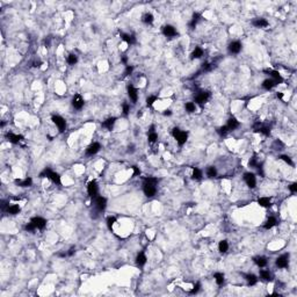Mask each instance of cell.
I'll use <instances>...</instances> for the list:
<instances>
[{
  "label": "cell",
  "mask_w": 297,
  "mask_h": 297,
  "mask_svg": "<svg viewBox=\"0 0 297 297\" xmlns=\"http://www.w3.org/2000/svg\"><path fill=\"white\" fill-rule=\"evenodd\" d=\"M7 213L11 214V215H16L20 213V207L16 205V204H12V205H8V209H7Z\"/></svg>",
  "instance_id": "4dcf8cb0"
},
{
  "label": "cell",
  "mask_w": 297,
  "mask_h": 297,
  "mask_svg": "<svg viewBox=\"0 0 297 297\" xmlns=\"http://www.w3.org/2000/svg\"><path fill=\"white\" fill-rule=\"evenodd\" d=\"M15 183L19 186V187H30L33 185V179L31 178H26L25 180H19L16 179L15 180Z\"/></svg>",
  "instance_id": "d6986e66"
},
{
  "label": "cell",
  "mask_w": 297,
  "mask_h": 297,
  "mask_svg": "<svg viewBox=\"0 0 297 297\" xmlns=\"http://www.w3.org/2000/svg\"><path fill=\"white\" fill-rule=\"evenodd\" d=\"M256 131L257 132H260V134H262V135L265 136H269L270 135V130L269 128H267V127H258L257 129H256Z\"/></svg>",
  "instance_id": "d590c367"
},
{
  "label": "cell",
  "mask_w": 297,
  "mask_h": 297,
  "mask_svg": "<svg viewBox=\"0 0 297 297\" xmlns=\"http://www.w3.org/2000/svg\"><path fill=\"white\" fill-rule=\"evenodd\" d=\"M87 193H88V195H90L92 199L95 197V196H98L99 187H98V185H96L95 181H91V182L88 183V186H87Z\"/></svg>",
  "instance_id": "7c38bea8"
},
{
  "label": "cell",
  "mask_w": 297,
  "mask_h": 297,
  "mask_svg": "<svg viewBox=\"0 0 297 297\" xmlns=\"http://www.w3.org/2000/svg\"><path fill=\"white\" fill-rule=\"evenodd\" d=\"M185 108H186V110H187L188 113H193V111H195L196 106H195L194 102H187V103L185 105Z\"/></svg>",
  "instance_id": "ab89813d"
},
{
  "label": "cell",
  "mask_w": 297,
  "mask_h": 297,
  "mask_svg": "<svg viewBox=\"0 0 297 297\" xmlns=\"http://www.w3.org/2000/svg\"><path fill=\"white\" fill-rule=\"evenodd\" d=\"M200 19H201V15L199 13L193 14V17H191V20H190V22H189V28H190V29H195V27H196V25H197V22H199Z\"/></svg>",
  "instance_id": "603a6c76"
},
{
  "label": "cell",
  "mask_w": 297,
  "mask_h": 297,
  "mask_svg": "<svg viewBox=\"0 0 297 297\" xmlns=\"http://www.w3.org/2000/svg\"><path fill=\"white\" fill-rule=\"evenodd\" d=\"M77 62H78V58H77V56H76V55H73V54L68 55V63L70 64V65H74Z\"/></svg>",
  "instance_id": "60d3db41"
},
{
  "label": "cell",
  "mask_w": 297,
  "mask_h": 297,
  "mask_svg": "<svg viewBox=\"0 0 297 297\" xmlns=\"http://www.w3.org/2000/svg\"><path fill=\"white\" fill-rule=\"evenodd\" d=\"M25 229L27 230V231H29V232H33L34 230L37 229V228L35 226V224H34V223H31V222H30V223H28L27 225H26V228H25Z\"/></svg>",
  "instance_id": "f907efd6"
},
{
  "label": "cell",
  "mask_w": 297,
  "mask_h": 297,
  "mask_svg": "<svg viewBox=\"0 0 297 297\" xmlns=\"http://www.w3.org/2000/svg\"><path fill=\"white\" fill-rule=\"evenodd\" d=\"M244 181L246 182V185L250 187V188H254L256 185H257V179H256V175L253 173H245L244 174Z\"/></svg>",
  "instance_id": "ba28073f"
},
{
  "label": "cell",
  "mask_w": 297,
  "mask_h": 297,
  "mask_svg": "<svg viewBox=\"0 0 297 297\" xmlns=\"http://www.w3.org/2000/svg\"><path fill=\"white\" fill-rule=\"evenodd\" d=\"M128 95L130 98V100L132 101V103H136L137 102V99H138V94H137V90L132 85L128 86Z\"/></svg>",
  "instance_id": "e0dca14e"
},
{
  "label": "cell",
  "mask_w": 297,
  "mask_h": 297,
  "mask_svg": "<svg viewBox=\"0 0 297 297\" xmlns=\"http://www.w3.org/2000/svg\"><path fill=\"white\" fill-rule=\"evenodd\" d=\"M74 252H76V248H74V247H71L68 252V257H72V256L74 254Z\"/></svg>",
  "instance_id": "11a10c76"
},
{
  "label": "cell",
  "mask_w": 297,
  "mask_h": 297,
  "mask_svg": "<svg viewBox=\"0 0 297 297\" xmlns=\"http://www.w3.org/2000/svg\"><path fill=\"white\" fill-rule=\"evenodd\" d=\"M153 15L150 13H145L143 16H142V21L144 22V23H146V25H150V23H152L153 22Z\"/></svg>",
  "instance_id": "836d02e7"
},
{
  "label": "cell",
  "mask_w": 297,
  "mask_h": 297,
  "mask_svg": "<svg viewBox=\"0 0 297 297\" xmlns=\"http://www.w3.org/2000/svg\"><path fill=\"white\" fill-rule=\"evenodd\" d=\"M136 264L138 265V266H144L145 264H146V257H145V254L143 253V252H140V253H138V256L136 258Z\"/></svg>",
  "instance_id": "d4e9b609"
},
{
  "label": "cell",
  "mask_w": 297,
  "mask_h": 297,
  "mask_svg": "<svg viewBox=\"0 0 297 297\" xmlns=\"http://www.w3.org/2000/svg\"><path fill=\"white\" fill-rule=\"evenodd\" d=\"M132 71H134V68H132V66H130V65H127V68H125V71H124V77H128V76H130V74L132 73Z\"/></svg>",
  "instance_id": "681fc988"
},
{
  "label": "cell",
  "mask_w": 297,
  "mask_h": 297,
  "mask_svg": "<svg viewBox=\"0 0 297 297\" xmlns=\"http://www.w3.org/2000/svg\"><path fill=\"white\" fill-rule=\"evenodd\" d=\"M245 280L247 281V284H248V285H254V284H257V282H258V277L254 275V274H246V275H245Z\"/></svg>",
  "instance_id": "cb8c5ba5"
},
{
  "label": "cell",
  "mask_w": 297,
  "mask_h": 297,
  "mask_svg": "<svg viewBox=\"0 0 297 297\" xmlns=\"http://www.w3.org/2000/svg\"><path fill=\"white\" fill-rule=\"evenodd\" d=\"M211 70H213V64H209V63H203L202 64V71L208 72V71H211Z\"/></svg>",
  "instance_id": "7dc6e473"
},
{
  "label": "cell",
  "mask_w": 297,
  "mask_h": 297,
  "mask_svg": "<svg viewBox=\"0 0 297 297\" xmlns=\"http://www.w3.org/2000/svg\"><path fill=\"white\" fill-rule=\"evenodd\" d=\"M228 132H229V129H228L226 125H223V127H221V128L217 129V134L219 136H225Z\"/></svg>",
  "instance_id": "f35d334b"
},
{
  "label": "cell",
  "mask_w": 297,
  "mask_h": 297,
  "mask_svg": "<svg viewBox=\"0 0 297 297\" xmlns=\"http://www.w3.org/2000/svg\"><path fill=\"white\" fill-rule=\"evenodd\" d=\"M120 36H121V39L125 43H128L129 45H132V44H135L136 43V37L134 35H129V34H124V33H121L120 34Z\"/></svg>",
  "instance_id": "ac0fdd59"
},
{
  "label": "cell",
  "mask_w": 297,
  "mask_h": 297,
  "mask_svg": "<svg viewBox=\"0 0 297 297\" xmlns=\"http://www.w3.org/2000/svg\"><path fill=\"white\" fill-rule=\"evenodd\" d=\"M210 92L209 91H202V92H199L197 95L195 96V102L196 103H199V105H203V103H205L208 100H209V98H210Z\"/></svg>",
  "instance_id": "8992f818"
},
{
  "label": "cell",
  "mask_w": 297,
  "mask_h": 297,
  "mask_svg": "<svg viewBox=\"0 0 297 297\" xmlns=\"http://www.w3.org/2000/svg\"><path fill=\"white\" fill-rule=\"evenodd\" d=\"M288 262H289V253L282 254L281 257L276 259V266L279 268H287L288 267Z\"/></svg>",
  "instance_id": "9c48e42d"
},
{
  "label": "cell",
  "mask_w": 297,
  "mask_h": 297,
  "mask_svg": "<svg viewBox=\"0 0 297 297\" xmlns=\"http://www.w3.org/2000/svg\"><path fill=\"white\" fill-rule=\"evenodd\" d=\"M258 203L261 205V207H269L270 205V199L269 197H260L258 200Z\"/></svg>",
  "instance_id": "8d00e7d4"
},
{
  "label": "cell",
  "mask_w": 297,
  "mask_h": 297,
  "mask_svg": "<svg viewBox=\"0 0 297 297\" xmlns=\"http://www.w3.org/2000/svg\"><path fill=\"white\" fill-rule=\"evenodd\" d=\"M84 103H85V101H84V99L81 98L80 94H74V96L72 98V106L74 107V109H81L84 107Z\"/></svg>",
  "instance_id": "8fae6325"
},
{
  "label": "cell",
  "mask_w": 297,
  "mask_h": 297,
  "mask_svg": "<svg viewBox=\"0 0 297 297\" xmlns=\"http://www.w3.org/2000/svg\"><path fill=\"white\" fill-rule=\"evenodd\" d=\"M200 289H201V283H200V282H197V283L194 285V288L189 291V294H196V293H199V291H200Z\"/></svg>",
  "instance_id": "bcb514c9"
},
{
  "label": "cell",
  "mask_w": 297,
  "mask_h": 297,
  "mask_svg": "<svg viewBox=\"0 0 297 297\" xmlns=\"http://www.w3.org/2000/svg\"><path fill=\"white\" fill-rule=\"evenodd\" d=\"M40 178H49L52 182L57 183V185H60V176L58 173H56L54 171H51L49 167L44 168L42 172L40 173Z\"/></svg>",
  "instance_id": "7a4b0ae2"
},
{
  "label": "cell",
  "mask_w": 297,
  "mask_h": 297,
  "mask_svg": "<svg viewBox=\"0 0 297 297\" xmlns=\"http://www.w3.org/2000/svg\"><path fill=\"white\" fill-rule=\"evenodd\" d=\"M275 86H276V84L272 80V79H266V80H264V82H262V87H264L265 90H267V91L272 90V88L275 87Z\"/></svg>",
  "instance_id": "f1b7e54d"
},
{
  "label": "cell",
  "mask_w": 297,
  "mask_h": 297,
  "mask_svg": "<svg viewBox=\"0 0 297 297\" xmlns=\"http://www.w3.org/2000/svg\"><path fill=\"white\" fill-rule=\"evenodd\" d=\"M162 33H164V35L167 36V37H174L176 34H178L175 28L173 27V26H170V25L162 27Z\"/></svg>",
  "instance_id": "5bb4252c"
},
{
  "label": "cell",
  "mask_w": 297,
  "mask_h": 297,
  "mask_svg": "<svg viewBox=\"0 0 297 297\" xmlns=\"http://www.w3.org/2000/svg\"><path fill=\"white\" fill-rule=\"evenodd\" d=\"M30 222L34 223L35 226L40 230H43L45 228V225H47V221H45L43 217H33V218L30 219Z\"/></svg>",
  "instance_id": "4fadbf2b"
},
{
  "label": "cell",
  "mask_w": 297,
  "mask_h": 297,
  "mask_svg": "<svg viewBox=\"0 0 297 297\" xmlns=\"http://www.w3.org/2000/svg\"><path fill=\"white\" fill-rule=\"evenodd\" d=\"M157 100V96H154V95H151V96H148V99H146V106L148 107H151L152 105H153V102Z\"/></svg>",
  "instance_id": "ee69618b"
},
{
  "label": "cell",
  "mask_w": 297,
  "mask_h": 297,
  "mask_svg": "<svg viewBox=\"0 0 297 297\" xmlns=\"http://www.w3.org/2000/svg\"><path fill=\"white\" fill-rule=\"evenodd\" d=\"M276 225V218L275 217H269L268 219H267V222H266V224H265V229L266 230H269L272 229L273 226H275Z\"/></svg>",
  "instance_id": "f546056e"
},
{
  "label": "cell",
  "mask_w": 297,
  "mask_h": 297,
  "mask_svg": "<svg viewBox=\"0 0 297 297\" xmlns=\"http://www.w3.org/2000/svg\"><path fill=\"white\" fill-rule=\"evenodd\" d=\"M122 108H123V114L127 116V115L129 114V110H130L129 105H128V103H123V105H122Z\"/></svg>",
  "instance_id": "816d5d0a"
},
{
  "label": "cell",
  "mask_w": 297,
  "mask_h": 297,
  "mask_svg": "<svg viewBox=\"0 0 297 297\" xmlns=\"http://www.w3.org/2000/svg\"><path fill=\"white\" fill-rule=\"evenodd\" d=\"M164 115H166V116H171V115H172V111H171L170 109H167V110H165V111H164Z\"/></svg>",
  "instance_id": "9f6ffc18"
},
{
  "label": "cell",
  "mask_w": 297,
  "mask_h": 297,
  "mask_svg": "<svg viewBox=\"0 0 297 297\" xmlns=\"http://www.w3.org/2000/svg\"><path fill=\"white\" fill-rule=\"evenodd\" d=\"M172 135H173V137L176 139V142H178V144H179L180 146H182V145L187 142V138H188V132L181 131L179 128H174V129L172 130Z\"/></svg>",
  "instance_id": "3957f363"
},
{
  "label": "cell",
  "mask_w": 297,
  "mask_h": 297,
  "mask_svg": "<svg viewBox=\"0 0 297 297\" xmlns=\"http://www.w3.org/2000/svg\"><path fill=\"white\" fill-rule=\"evenodd\" d=\"M265 72L269 73L270 77H272V80L274 81L276 85H277V84L283 82V78H282V76L280 74V72H279V71H275V70H265Z\"/></svg>",
  "instance_id": "30bf717a"
},
{
  "label": "cell",
  "mask_w": 297,
  "mask_h": 297,
  "mask_svg": "<svg viewBox=\"0 0 297 297\" xmlns=\"http://www.w3.org/2000/svg\"><path fill=\"white\" fill-rule=\"evenodd\" d=\"M252 25L257 28H265L268 26V21L266 19H254L252 21Z\"/></svg>",
  "instance_id": "ffe728a7"
},
{
  "label": "cell",
  "mask_w": 297,
  "mask_h": 297,
  "mask_svg": "<svg viewBox=\"0 0 297 297\" xmlns=\"http://www.w3.org/2000/svg\"><path fill=\"white\" fill-rule=\"evenodd\" d=\"M229 250V244L226 240H222L219 245H218V251L221 252V253H225L226 251Z\"/></svg>",
  "instance_id": "d6a6232c"
},
{
  "label": "cell",
  "mask_w": 297,
  "mask_h": 297,
  "mask_svg": "<svg viewBox=\"0 0 297 297\" xmlns=\"http://www.w3.org/2000/svg\"><path fill=\"white\" fill-rule=\"evenodd\" d=\"M214 279H215V281H216V283L218 285H222L224 283V274L223 273H215Z\"/></svg>",
  "instance_id": "1f68e13d"
},
{
  "label": "cell",
  "mask_w": 297,
  "mask_h": 297,
  "mask_svg": "<svg viewBox=\"0 0 297 297\" xmlns=\"http://www.w3.org/2000/svg\"><path fill=\"white\" fill-rule=\"evenodd\" d=\"M51 120H52V122L57 125L59 132H64V130L66 129V121H65L62 116H59V115H54Z\"/></svg>",
  "instance_id": "5b68a950"
},
{
  "label": "cell",
  "mask_w": 297,
  "mask_h": 297,
  "mask_svg": "<svg viewBox=\"0 0 297 297\" xmlns=\"http://www.w3.org/2000/svg\"><path fill=\"white\" fill-rule=\"evenodd\" d=\"M289 189L293 191V193H296L297 191V183L296 182H294V183H291L290 186H289Z\"/></svg>",
  "instance_id": "db71d44e"
},
{
  "label": "cell",
  "mask_w": 297,
  "mask_h": 297,
  "mask_svg": "<svg viewBox=\"0 0 297 297\" xmlns=\"http://www.w3.org/2000/svg\"><path fill=\"white\" fill-rule=\"evenodd\" d=\"M115 222H116V217L109 216L108 218H107V225H108V228L110 230H111V228H113V225H114Z\"/></svg>",
  "instance_id": "7bdbcfd3"
},
{
  "label": "cell",
  "mask_w": 297,
  "mask_h": 297,
  "mask_svg": "<svg viewBox=\"0 0 297 297\" xmlns=\"http://www.w3.org/2000/svg\"><path fill=\"white\" fill-rule=\"evenodd\" d=\"M6 138H7L8 142H11L13 144H19V142L23 139V136L15 135L13 132H8V134H6Z\"/></svg>",
  "instance_id": "9a60e30c"
},
{
  "label": "cell",
  "mask_w": 297,
  "mask_h": 297,
  "mask_svg": "<svg viewBox=\"0 0 297 297\" xmlns=\"http://www.w3.org/2000/svg\"><path fill=\"white\" fill-rule=\"evenodd\" d=\"M260 277H261V280L267 281V282H270L273 280V276L269 273V270H260Z\"/></svg>",
  "instance_id": "484cf974"
},
{
  "label": "cell",
  "mask_w": 297,
  "mask_h": 297,
  "mask_svg": "<svg viewBox=\"0 0 297 297\" xmlns=\"http://www.w3.org/2000/svg\"><path fill=\"white\" fill-rule=\"evenodd\" d=\"M253 261L257 264L259 267H265L267 265V258L265 257H256L253 258Z\"/></svg>",
  "instance_id": "4316f807"
},
{
  "label": "cell",
  "mask_w": 297,
  "mask_h": 297,
  "mask_svg": "<svg viewBox=\"0 0 297 297\" xmlns=\"http://www.w3.org/2000/svg\"><path fill=\"white\" fill-rule=\"evenodd\" d=\"M207 175L209 178H215L217 175V170L215 166H210L207 168Z\"/></svg>",
  "instance_id": "74e56055"
},
{
  "label": "cell",
  "mask_w": 297,
  "mask_h": 297,
  "mask_svg": "<svg viewBox=\"0 0 297 297\" xmlns=\"http://www.w3.org/2000/svg\"><path fill=\"white\" fill-rule=\"evenodd\" d=\"M100 148H101V145L99 143H93L86 148V154L87 156H93V154L98 153L100 151Z\"/></svg>",
  "instance_id": "2e32d148"
},
{
  "label": "cell",
  "mask_w": 297,
  "mask_h": 297,
  "mask_svg": "<svg viewBox=\"0 0 297 297\" xmlns=\"http://www.w3.org/2000/svg\"><path fill=\"white\" fill-rule=\"evenodd\" d=\"M93 203H94V208L98 211H103L107 207V200L102 196H95L93 197Z\"/></svg>",
  "instance_id": "277c9868"
},
{
  "label": "cell",
  "mask_w": 297,
  "mask_h": 297,
  "mask_svg": "<svg viewBox=\"0 0 297 297\" xmlns=\"http://www.w3.org/2000/svg\"><path fill=\"white\" fill-rule=\"evenodd\" d=\"M280 159L281 160H283L284 162H287L288 165H290V166H293L294 165V162L291 160V158L290 157H288V156H280Z\"/></svg>",
  "instance_id": "f6af8a7d"
},
{
  "label": "cell",
  "mask_w": 297,
  "mask_h": 297,
  "mask_svg": "<svg viewBox=\"0 0 297 297\" xmlns=\"http://www.w3.org/2000/svg\"><path fill=\"white\" fill-rule=\"evenodd\" d=\"M159 182V180L154 176H148L144 179L143 182V191L145 194V196L148 197H152L156 191H157V183Z\"/></svg>",
  "instance_id": "6da1fadb"
},
{
  "label": "cell",
  "mask_w": 297,
  "mask_h": 297,
  "mask_svg": "<svg viewBox=\"0 0 297 297\" xmlns=\"http://www.w3.org/2000/svg\"><path fill=\"white\" fill-rule=\"evenodd\" d=\"M132 170H134V174H132V176H137L140 174V171H139V168H138L137 166H132Z\"/></svg>",
  "instance_id": "f5cc1de1"
},
{
  "label": "cell",
  "mask_w": 297,
  "mask_h": 297,
  "mask_svg": "<svg viewBox=\"0 0 297 297\" xmlns=\"http://www.w3.org/2000/svg\"><path fill=\"white\" fill-rule=\"evenodd\" d=\"M239 125H240V123L237 121V119H236V117H230L229 120H228V124H226V127H228L229 131L230 130H234V129H237Z\"/></svg>",
  "instance_id": "44dd1931"
},
{
  "label": "cell",
  "mask_w": 297,
  "mask_h": 297,
  "mask_svg": "<svg viewBox=\"0 0 297 297\" xmlns=\"http://www.w3.org/2000/svg\"><path fill=\"white\" fill-rule=\"evenodd\" d=\"M148 142L150 143H156L158 139V135L156 132H148Z\"/></svg>",
  "instance_id": "b9f144b4"
},
{
  "label": "cell",
  "mask_w": 297,
  "mask_h": 297,
  "mask_svg": "<svg viewBox=\"0 0 297 297\" xmlns=\"http://www.w3.org/2000/svg\"><path fill=\"white\" fill-rule=\"evenodd\" d=\"M150 132H154V125H151V127H150Z\"/></svg>",
  "instance_id": "94428289"
},
{
  "label": "cell",
  "mask_w": 297,
  "mask_h": 297,
  "mask_svg": "<svg viewBox=\"0 0 297 297\" xmlns=\"http://www.w3.org/2000/svg\"><path fill=\"white\" fill-rule=\"evenodd\" d=\"M242 47H243V45H242V43H240L239 41H233V42H231L229 44L228 50H229L230 54L237 55L242 51Z\"/></svg>",
  "instance_id": "52a82bcc"
},
{
  "label": "cell",
  "mask_w": 297,
  "mask_h": 297,
  "mask_svg": "<svg viewBox=\"0 0 297 297\" xmlns=\"http://www.w3.org/2000/svg\"><path fill=\"white\" fill-rule=\"evenodd\" d=\"M121 62L123 63V64H127V62H128V58H127V57H123V58L121 59Z\"/></svg>",
  "instance_id": "6f0895ef"
},
{
  "label": "cell",
  "mask_w": 297,
  "mask_h": 297,
  "mask_svg": "<svg viewBox=\"0 0 297 297\" xmlns=\"http://www.w3.org/2000/svg\"><path fill=\"white\" fill-rule=\"evenodd\" d=\"M203 56V50H202V48H200V47H196L195 48V50L191 52V55H190V58L191 59H195V58H201Z\"/></svg>",
  "instance_id": "83f0119b"
},
{
  "label": "cell",
  "mask_w": 297,
  "mask_h": 297,
  "mask_svg": "<svg viewBox=\"0 0 297 297\" xmlns=\"http://www.w3.org/2000/svg\"><path fill=\"white\" fill-rule=\"evenodd\" d=\"M115 121H116V117H109V119H107L105 122H102L101 125H102L103 128L108 129V130H111L113 127H114V124H115Z\"/></svg>",
  "instance_id": "7402d4cb"
},
{
  "label": "cell",
  "mask_w": 297,
  "mask_h": 297,
  "mask_svg": "<svg viewBox=\"0 0 297 297\" xmlns=\"http://www.w3.org/2000/svg\"><path fill=\"white\" fill-rule=\"evenodd\" d=\"M258 165H259V164H258L256 157H253V158L250 159V162H248V166H250V167H258Z\"/></svg>",
  "instance_id": "c3c4849f"
},
{
  "label": "cell",
  "mask_w": 297,
  "mask_h": 297,
  "mask_svg": "<svg viewBox=\"0 0 297 297\" xmlns=\"http://www.w3.org/2000/svg\"><path fill=\"white\" fill-rule=\"evenodd\" d=\"M191 178L194 180H200L202 178V171L200 168H197V167H194L193 168V175H191Z\"/></svg>",
  "instance_id": "e575fe53"
},
{
  "label": "cell",
  "mask_w": 297,
  "mask_h": 297,
  "mask_svg": "<svg viewBox=\"0 0 297 297\" xmlns=\"http://www.w3.org/2000/svg\"><path fill=\"white\" fill-rule=\"evenodd\" d=\"M41 66V62H37V63H34V68H40Z\"/></svg>",
  "instance_id": "680465c9"
},
{
  "label": "cell",
  "mask_w": 297,
  "mask_h": 297,
  "mask_svg": "<svg viewBox=\"0 0 297 297\" xmlns=\"http://www.w3.org/2000/svg\"><path fill=\"white\" fill-rule=\"evenodd\" d=\"M276 96H277L279 99H282V98H283V93H277V94H276Z\"/></svg>",
  "instance_id": "91938a15"
}]
</instances>
